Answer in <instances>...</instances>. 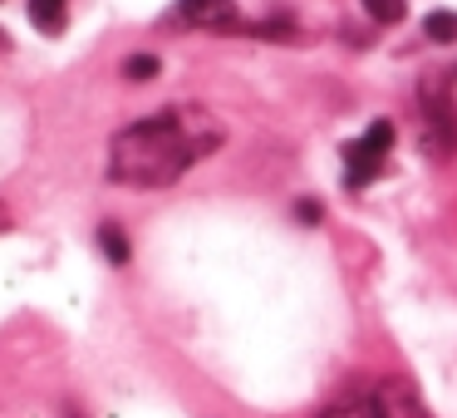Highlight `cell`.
Instances as JSON below:
<instances>
[{"mask_svg":"<svg viewBox=\"0 0 457 418\" xmlns=\"http://www.w3.org/2000/svg\"><path fill=\"white\" fill-rule=\"evenodd\" d=\"M99 247H104V256H109L113 266H129V237H123V227L104 222V227H99Z\"/></svg>","mask_w":457,"mask_h":418,"instance_id":"obj_8","label":"cell"},{"mask_svg":"<svg viewBox=\"0 0 457 418\" xmlns=\"http://www.w3.org/2000/svg\"><path fill=\"white\" fill-rule=\"evenodd\" d=\"M182 25L202 30H241V11L231 0H182Z\"/></svg>","mask_w":457,"mask_h":418,"instance_id":"obj_2","label":"cell"},{"mask_svg":"<svg viewBox=\"0 0 457 418\" xmlns=\"http://www.w3.org/2000/svg\"><path fill=\"white\" fill-rule=\"evenodd\" d=\"M158 70H162V64H158V54H133V60L123 64V74H129V79H153Z\"/></svg>","mask_w":457,"mask_h":418,"instance_id":"obj_11","label":"cell"},{"mask_svg":"<svg viewBox=\"0 0 457 418\" xmlns=\"http://www.w3.org/2000/svg\"><path fill=\"white\" fill-rule=\"evenodd\" d=\"M0 227H5V212H0Z\"/></svg>","mask_w":457,"mask_h":418,"instance_id":"obj_13","label":"cell"},{"mask_svg":"<svg viewBox=\"0 0 457 418\" xmlns=\"http://www.w3.org/2000/svg\"><path fill=\"white\" fill-rule=\"evenodd\" d=\"M227 129L197 104L162 109L143 123L113 133L109 143V178L123 188H168L192 163H202L212 148H221Z\"/></svg>","mask_w":457,"mask_h":418,"instance_id":"obj_1","label":"cell"},{"mask_svg":"<svg viewBox=\"0 0 457 418\" xmlns=\"http://www.w3.org/2000/svg\"><path fill=\"white\" fill-rule=\"evenodd\" d=\"M25 11H30V25L40 35H60L70 25V0H30Z\"/></svg>","mask_w":457,"mask_h":418,"instance_id":"obj_4","label":"cell"},{"mask_svg":"<svg viewBox=\"0 0 457 418\" xmlns=\"http://www.w3.org/2000/svg\"><path fill=\"white\" fill-rule=\"evenodd\" d=\"M359 148H364V153H378V158H384V153L394 148V123H388V119H374V123H369V133L359 138Z\"/></svg>","mask_w":457,"mask_h":418,"instance_id":"obj_9","label":"cell"},{"mask_svg":"<svg viewBox=\"0 0 457 418\" xmlns=\"http://www.w3.org/2000/svg\"><path fill=\"white\" fill-rule=\"evenodd\" d=\"M325 418H388V414L378 408L374 394H364V398H345V404H335Z\"/></svg>","mask_w":457,"mask_h":418,"instance_id":"obj_7","label":"cell"},{"mask_svg":"<svg viewBox=\"0 0 457 418\" xmlns=\"http://www.w3.org/2000/svg\"><path fill=\"white\" fill-rule=\"evenodd\" d=\"M0 45H11V40H5V35H0Z\"/></svg>","mask_w":457,"mask_h":418,"instance_id":"obj_14","label":"cell"},{"mask_svg":"<svg viewBox=\"0 0 457 418\" xmlns=\"http://www.w3.org/2000/svg\"><path fill=\"white\" fill-rule=\"evenodd\" d=\"M295 217H300V222H320L325 212H320V202H315V197H305V202H295Z\"/></svg>","mask_w":457,"mask_h":418,"instance_id":"obj_12","label":"cell"},{"mask_svg":"<svg viewBox=\"0 0 457 418\" xmlns=\"http://www.w3.org/2000/svg\"><path fill=\"white\" fill-rule=\"evenodd\" d=\"M423 35L433 45H457V11H428Z\"/></svg>","mask_w":457,"mask_h":418,"instance_id":"obj_6","label":"cell"},{"mask_svg":"<svg viewBox=\"0 0 457 418\" xmlns=\"http://www.w3.org/2000/svg\"><path fill=\"white\" fill-rule=\"evenodd\" d=\"M374 398H378V408H384L388 418H433L423 404H418V394L408 384H398V379H388V384H378L374 389Z\"/></svg>","mask_w":457,"mask_h":418,"instance_id":"obj_3","label":"cell"},{"mask_svg":"<svg viewBox=\"0 0 457 418\" xmlns=\"http://www.w3.org/2000/svg\"><path fill=\"white\" fill-rule=\"evenodd\" d=\"M359 5H364L369 21H378V25H398V21H403V11H408L403 0H359Z\"/></svg>","mask_w":457,"mask_h":418,"instance_id":"obj_10","label":"cell"},{"mask_svg":"<svg viewBox=\"0 0 457 418\" xmlns=\"http://www.w3.org/2000/svg\"><path fill=\"white\" fill-rule=\"evenodd\" d=\"M345 163H349V188H369V182L378 178V168H384V158H378V153H364L359 143H345Z\"/></svg>","mask_w":457,"mask_h":418,"instance_id":"obj_5","label":"cell"}]
</instances>
